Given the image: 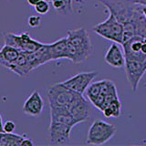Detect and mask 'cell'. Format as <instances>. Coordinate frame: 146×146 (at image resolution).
I'll use <instances>...</instances> for the list:
<instances>
[{"instance_id": "17", "label": "cell", "mask_w": 146, "mask_h": 146, "mask_svg": "<svg viewBox=\"0 0 146 146\" xmlns=\"http://www.w3.org/2000/svg\"><path fill=\"white\" fill-rule=\"evenodd\" d=\"M48 49L51 60L66 58L68 49V38L67 36L58 39L51 44H48Z\"/></svg>"}, {"instance_id": "31", "label": "cell", "mask_w": 146, "mask_h": 146, "mask_svg": "<svg viewBox=\"0 0 146 146\" xmlns=\"http://www.w3.org/2000/svg\"><path fill=\"white\" fill-rule=\"evenodd\" d=\"M141 5H146V0H138Z\"/></svg>"}, {"instance_id": "11", "label": "cell", "mask_w": 146, "mask_h": 146, "mask_svg": "<svg viewBox=\"0 0 146 146\" xmlns=\"http://www.w3.org/2000/svg\"><path fill=\"white\" fill-rule=\"evenodd\" d=\"M72 128L63 123L50 122L48 128L50 141L54 144H66L70 141Z\"/></svg>"}, {"instance_id": "9", "label": "cell", "mask_w": 146, "mask_h": 146, "mask_svg": "<svg viewBox=\"0 0 146 146\" xmlns=\"http://www.w3.org/2000/svg\"><path fill=\"white\" fill-rule=\"evenodd\" d=\"M98 76V71H87L80 72L72 76L67 80L63 81L62 83L68 87V89L75 91L77 93L83 94L88 89V87L91 83L96 77Z\"/></svg>"}, {"instance_id": "16", "label": "cell", "mask_w": 146, "mask_h": 146, "mask_svg": "<svg viewBox=\"0 0 146 146\" xmlns=\"http://www.w3.org/2000/svg\"><path fill=\"white\" fill-rule=\"evenodd\" d=\"M7 68L19 77H26L29 72L33 70L27 55L25 52H20L16 60L9 64Z\"/></svg>"}, {"instance_id": "23", "label": "cell", "mask_w": 146, "mask_h": 146, "mask_svg": "<svg viewBox=\"0 0 146 146\" xmlns=\"http://www.w3.org/2000/svg\"><path fill=\"white\" fill-rule=\"evenodd\" d=\"M35 11L38 14V15H46L50 9V6L47 0H41L40 2L34 7Z\"/></svg>"}, {"instance_id": "28", "label": "cell", "mask_w": 146, "mask_h": 146, "mask_svg": "<svg viewBox=\"0 0 146 146\" xmlns=\"http://www.w3.org/2000/svg\"><path fill=\"white\" fill-rule=\"evenodd\" d=\"M41 0H27V2L29 5H30V6L32 7H35L36 4H38V2H40Z\"/></svg>"}, {"instance_id": "7", "label": "cell", "mask_w": 146, "mask_h": 146, "mask_svg": "<svg viewBox=\"0 0 146 146\" xmlns=\"http://www.w3.org/2000/svg\"><path fill=\"white\" fill-rule=\"evenodd\" d=\"M135 36H141L146 38V17L143 9L137 12L131 17L130 21L123 25L122 43L133 38Z\"/></svg>"}, {"instance_id": "26", "label": "cell", "mask_w": 146, "mask_h": 146, "mask_svg": "<svg viewBox=\"0 0 146 146\" xmlns=\"http://www.w3.org/2000/svg\"><path fill=\"white\" fill-rule=\"evenodd\" d=\"M20 145H23V146H33L34 143L29 138H24V139H23V141H21Z\"/></svg>"}, {"instance_id": "25", "label": "cell", "mask_w": 146, "mask_h": 146, "mask_svg": "<svg viewBox=\"0 0 146 146\" xmlns=\"http://www.w3.org/2000/svg\"><path fill=\"white\" fill-rule=\"evenodd\" d=\"M3 129L5 132H14V131L16 130L15 122L12 121H7L6 122H4Z\"/></svg>"}, {"instance_id": "3", "label": "cell", "mask_w": 146, "mask_h": 146, "mask_svg": "<svg viewBox=\"0 0 146 146\" xmlns=\"http://www.w3.org/2000/svg\"><path fill=\"white\" fill-rule=\"evenodd\" d=\"M92 31L95 34L112 42L122 44L123 25L111 13H109L106 20L95 25L92 27Z\"/></svg>"}, {"instance_id": "29", "label": "cell", "mask_w": 146, "mask_h": 146, "mask_svg": "<svg viewBox=\"0 0 146 146\" xmlns=\"http://www.w3.org/2000/svg\"><path fill=\"white\" fill-rule=\"evenodd\" d=\"M4 122H3V120H2V116L0 115V132H3L4 131Z\"/></svg>"}, {"instance_id": "15", "label": "cell", "mask_w": 146, "mask_h": 146, "mask_svg": "<svg viewBox=\"0 0 146 146\" xmlns=\"http://www.w3.org/2000/svg\"><path fill=\"white\" fill-rule=\"evenodd\" d=\"M50 122L63 123L72 127L79 124L65 107H50Z\"/></svg>"}, {"instance_id": "22", "label": "cell", "mask_w": 146, "mask_h": 146, "mask_svg": "<svg viewBox=\"0 0 146 146\" xmlns=\"http://www.w3.org/2000/svg\"><path fill=\"white\" fill-rule=\"evenodd\" d=\"M100 90H102V80L94 82V83L88 87V89H87V95H88V98L91 103L98 98V96L100 93Z\"/></svg>"}, {"instance_id": "27", "label": "cell", "mask_w": 146, "mask_h": 146, "mask_svg": "<svg viewBox=\"0 0 146 146\" xmlns=\"http://www.w3.org/2000/svg\"><path fill=\"white\" fill-rule=\"evenodd\" d=\"M59 1L63 2L64 4L66 5L67 7L68 8V10L70 12L72 11V3H73V0H59Z\"/></svg>"}, {"instance_id": "19", "label": "cell", "mask_w": 146, "mask_h": 146, "mask_svg": "<svg viewBox=\"0 0 146 146\" xmlns=\"http://www.w3.org/2000/svg\"><path fill=\"white\" fill-rule=\"evenodd\" d=\"M19 53L20 51L17 48L5 44L0 49V65L7 68L9 64L16 60Z\"/></svg>"}, {"instance_id": "10", "label": "cell", "mask_w": 146, "mask_h": 146, "mask_svg": "<svg viewBox=\"0 0 146 146\" xmlns=\"http://www.w3.org/2000/svg\"><path fill=\"white\" fill-rule=\"evenodd\" d=\"M146 38L141 36H135L133 38L122 43V48L124 51L126 59H136V60H146V55L143 53L141 47Z\"/></svg>"}, {"instance_id": "13", "label": "cell", "mask_w": 146, "mask_h": 146, "mask_svg": "<svg viewBox=\"0 0 146 146\" xmlns=\"http://www.w3.org/2000/svg\"><path fill=\"white\" fill-rule=\"evenodd\" d=\"M44 108V100L38 90H34L26 100L23 105V111L29 116H39Z\"/></svg>"}, {"instance_id": "24", "label": "cell", "mask_w": 146, "mask_h": 146, "mask_svg": "<svg viewBox=\"0 0 146 146\" xmlns=\"http://www.w3.org/2000/svg\"><path fill=\"white\" fill-rule=\"evenodd\" d=\"M27 24L30 27H38L41 24V17L38 15H34V16H30L27 19Z\"/></svg>"}, {"instance_id": "6", "label": "cell", "mask_w": 146, "mask_h": 146, "mask_svg": "<svg viewBox=\"0 0 146 146\" xmlns=\"http://www.w3.org/2000/svg\"><path fill=\"white\" fill-rule=\"evenodd\" d=\"M4 41L6 45L12 46L20 52L33 53L44 45L39 41L33 39L29 33L16 35L14 33H7L4 35Z\"/></svg>"}, {"instance_id": "5", "label": "cell", "mask_w": 146, "mask_h": 146, "mask_svg": "<svg viewBox=\"0 0 146 146\" xmlns=\"http://www.w3.org/2000/svg\"><path fill=\"white\" fill-rule=\"evenodd\" d=\"M75 91L66 87L62 82L51 85L48 90V100L49 107H65L68 108L78 95Z\"/></svg>"}, {"instance_id": "2", "label": "cell", "mask_w": 146, "mask_h": 146, "mask_svg": "<svg viewBox=\"0 0 146 146\" xmlns=\"http://www.w3.org/2000/svg\"><path fill=\"white\" fill-rule=\"evenodd\" d=\"M106 7L109 13L114 15L122 25L131 19L135 14L143 9L138 0H97Z\"/></svg>"}, {"instance_id": "21", "label": "cell", "mask_w": 146, "mask_h": 146, "mask_svg": "<svg viewBox=\"0 0 146 146\" xmlns=\"http://www.w3.org/2000/svg\"><path fill=\"white\" fill-rule=\"evenodd\" d=\"M121 102L119 99H115L111 100V102H109L102 109V111L105 116L110 118H118L121 115Z\"/></svg>"}, {"instance_id": "8", "label": "cell", "mask_w": 146, "mask_h": 146, "mask_svg": "<svg viewBox=\"0 0 146 146\" xmlns=\"http://www.w3.org/2000/svg\"><path fill=\"white\" fill-rule=\"evenodd\" d=\"M125 73L132 91H136L141 80L146 73V60L126 59Z\"/></svg>"}, {"instance_id": "18", "label": "cell", "mask_w": 146, "mask_h": 146, "mask_svg": "<svg viewBox=\"0 0 146 146\" xmlns=\"http://www.w3.org/2000/svg\"><path fill=\"white\" fill-rule=\"evenodd\" d=\"M27 55L33 70L44 65V64L49 61H51L48 49V44H44L36 51L33 53H27Z\"/></svg>"}, {"instance_id": "4", "label": "cell", "mask_w": 146, "mask_h": 146, "mask_svg": "<svg viewBox=\"0 0 146 146\" xmlns=\"http://www.w3.org/2000/svg\"><path fill=\"white\" fill-rule=\"evenodd\" d=\"M116 133V127L111 123L102 120L94 121L89 129L87 143L100 145L111 140Z\"/></svg>"}, {"instance_id": "12", "label": "cell", "mask_w": 146, "mask_h": 146, "mask_svg": "<svg viewBox=\"0 0 146 146\" xmlns=\"http://www.w3.org/2000/svg\"><path fill=\"white\" fill-rule=\"evenodd\" d=\"M68 110L78 123L86 121L90 117L89 104L83 97V94L78 95V97L68 107Z\"/></svg>"}, {"instance_id": "1", "label": "cell", "mask_w": 146, "mask_h": 146, "mask_svg": "<svg viewBox=\"0 0 146 146\" xmlns=\"http://www.w3.org/2000/svg\"><path fill=\"white\" fill-rule=\"evenodd\" d=\"M67 59L75 64H80L87 60L93 51L88 31L83 27L70 29L67 33Z\"/></svg>"}, {"instance_id": "14", "label": "cell", "mask_w": 146, "mask_h": 146, "mask_svg": "<svg viewBox=\"0 0 146 146\" xmlns=\"http://www.w3.org/2000/svg\"><path fill=\"white\" fill-rule=\"evenodd\" d=\"M104 60L108 65L113 68H122L125 66L126 58L123 48L121 49L118 43L113 42L105 53Z\"/></svg>"}, {"instance_id": "30", "label": "cell", "mask_w": 146, "mask_h": 146, "mask_svg": "<svg viewBox=\"0 0 146 146\" xmlns=\"http://www.w3.org/2000/svg\"><path fill=\"white\" fill-rule=\"evenodd\" d=\"M143 14H144V16L146 17V5H143Z\"/></svg>"}, {"instance_id": "20", "label": "cell", "mask_w": 146, "mask_h": 146, "mask_svg": "<svg viewBox=\"0 0 146 146\" xmlns=\"http://www.w3.org/2000/svg\"><path fill=\"white\" fill-rule=\"evenodd\" d=\"M24 136L13 132H0V146H20Z\"/></svg>"}]
</instances>
